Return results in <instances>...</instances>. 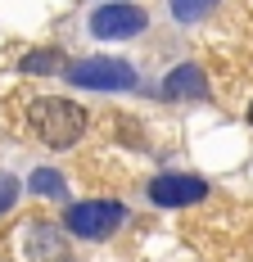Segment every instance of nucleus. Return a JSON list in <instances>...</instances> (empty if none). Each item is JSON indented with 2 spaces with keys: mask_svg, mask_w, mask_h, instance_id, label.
I'll use <instances>...</instances> for the list:
<instances>
[{
  "mask_svg": "<svg viewBox=\"0 0 253 262\" xmlns=\"http://www.w3.org/2000/svg\"><path fill=\"white\" fill-rule=\"evenodd\" d=\"M32 131L50 149H68L86 131V108L73 104V100H36L32 104Z\"/></svg>",
  "mask_w": 253,
  "mask_h": 262,
  "instance_id": "1",
  "label": "nucleus"
},
{
  "mask_svg": "<svg viewBox=\"0 0 253 262\" xmlns=\"http://www.w3.org/2000/svg\"><path fill=\"white\" fill-rule=\"evenodd\" d=\"M64 73L73 86H86V91H131L136 86V68L126 59H81Z\"/></svg>",
  "mask_w": 253,
  "mask_h": 262,
  "instance_id": "2",
  "label": "nucleus"
},
{
  "mask_svg": "<svg viewBox=\"0 0 253 262\" xmlns=\"http://www.w3.org/2000/svg\"><path fill=\"white\" fill-rule=\"evenodd\" d=\"M122 217H126L122 204H113V199H91V204L68 208V231L81 235V239H104Z\"/></svg>",
  "mask_w": 253,
  "mask_h": 262,
  "instance_id": "3",
  "label": "nucleus"
},
{
  "mask_svg": "<svg viewBox=\"0 0 253 262\" xmlns=\"http://www.w3.org/2000/svg\"><path fill=\"white\" fill-rule=\"evenodd\" d=\"M145 23H150V18H145V9H136V5H104L100 14L91 18V32L118 41V36H136Z\"/></svg>",
  "mask_w": 253,
  "mask_h": 262,
  "instance_id": "4",
  "label": "nucleus"
},
{
  "mask_svg": "<svg viewBox=\"0 0 253 262\" xmlns=\"http://www.w3.org/2000/svg\"><path fill=\"white\" fill-rule=\"evenodd\" d=\"M203 194H208V185L199 177H158L150 185V199L158 208H181V204H199Z\"/></svg>",
  "mask_w": 253,
  "mask_h": 262,
  "instance_id": "5",
  "label": "nucleus"
},
{
  "mask_svg": "<svg viewBox=\"0 0 253 262\" xmlns=\"http://www.w3.org/2000/svg\"><path fill=\"white\" fill-rule=\"evenodd\" d=\"M163 95H167V100H203V95H208V77H203L195 63H181L177 73H167Z\"/></svg>",
  "mask_w": 253,
  "mask_h": 262,
  "instance_id": "6",
  "label": "nucleus"
},
{
  "mask_svg": "<svg viewBox=\"0 0 253 262\" xmlns=\"http://www.w3.org/2000/svg\"><path fill=\"white\" fill-rule=\"evenodd\" d=\"M167 5H172L177 23H199V18H208L217 9V0H167Z\"/></svg>",
  "mask_w": 253,
  "mask_h": 262,
  "instance_id": "7",
  "label": "nucleus"
},
{
  "mask_svg": "<svg viewBox=\"0 0 253 262\" xmlns=\"http://www.w3.org/2000/svg\"><path fill=\"white\" fill-rule=\"evenodd\" d=\"M27 185H32V194H50V199H64V190H68V185H64V177H59V172H50V167H36Z\"/></svg>",
  "mask_w": 253,
  "mask_h": 262,
  "instance_id": "8",
  "label": "nucleus"
},
{
  "mask_svg": "<svg viewBox=\"0 0 253 262\" xmlns=\"http://www.w3.org/2000/svg\"><path fill=\"white\" fill-rule=\"evenodd\" d=\"M23 73H64V54L59 50H32V54H23Z\"/></svg>",
  "mask_w": 253,
  "mask_h": 262,
  "instance_id": "9",
  "label": "nucleus"
},
{
  "mask_svg": "<svg viewBox=\"0 0 253 262\" xmlns=\"http://www.w3.org/2000/svg\"><path fill=\"white\" fill-rule=\"evenodd\" d=\"M14 199H18V181L14 177H0V212L14 208Z\"/></svg>",
  "mask_w": 253,
  "mask_h": 262,
  "instance_id": "10",
  "label": "nucleus"
},
{
  "mask_svg": "<svg viewBox=\"0 0 253 262\" xmlns=\"http://www.w3.org/2000/svg\"><path fill=\"white\" fill-rule=\"evenodd\" d=\"M249 122H253V104H249Z\"/></svg>",
  "mask_w": 253,
  "mask_h": 262,
  "instance_id": "11",
  "label": "nucleus"
}]
</instances>
